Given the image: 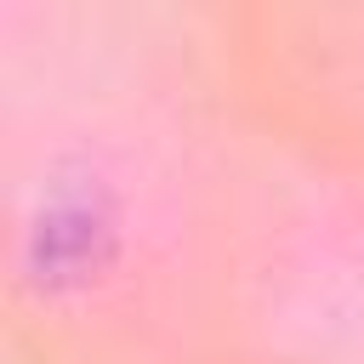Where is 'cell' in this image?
<instances>
[{"mask_svg": "<svg viewBox=\"0 0 364 364\" xmlns=\"http://www.w3.org/2000/svg\"><path fill=\"white\" fill-rule=\"evenodd\" d=\"M119 222H125L119 199L102 176L57 171L40 188V205H34V216L23 228V245H17L23 279L51 301L91 290L119 256Z\"/></svg>", "mask_w": 364, "mask_h": 364, "instance_id": "6da1fadb", "label": "cell"}]
</instances>
